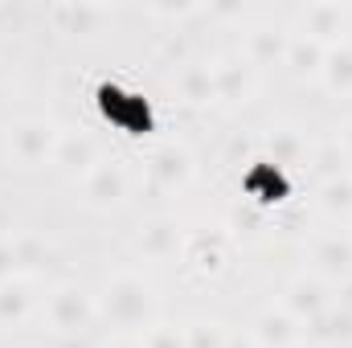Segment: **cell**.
<instances>
[{
    "label": "cell",
    "mask_w": 352,
    "mask_h": 348,
    "mask_svg": "<svg viewBox=\"0 0 352 348\" xmlns=\"http://www.w3.org/2000/svg\"><path fill=\"white\" fill-rule=\"evenodd\" d=\"M102 111L107 115H115L119 123H127V127H135V131H148V107H140V102H131V94H119V90H102Z\"/></svg>",
    "instance_id": "obj_1"
}]
</instances>
